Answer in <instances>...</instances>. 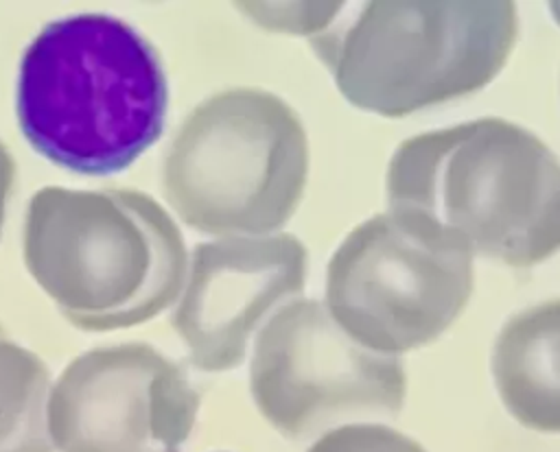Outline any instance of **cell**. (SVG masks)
I'll use <instances>...</instances> for the list:
<instances>
[{"mask_svg":"<svg viewBox=\"0 0 560 452\" xmlns=\"http://www.w3.org/2000/svg\"><path fill=\"white\" fill-rule=\"evenodd\" d=\"M13 183H15V162L9 153V148L0 140V236H2V227H4L7 205H9V199L13 192Z\"/></svg>","mask_w":560,"mask_h":452,"instance_id":"cell-12","label":"cell"},{"mask_svg":"<svg viewBox=\"0 0 560 452\" xmlns=\"http://www.w3.org/2000/svg\"><path fill=\"white\" fill-rule=\"evenodd\" d=\"M249 349L252 397L262 417L291 439L402 408V362L361 347L324 301L298 297L284 304L256 332Z\"/></svg>","mask_w":560,"mask_h":452,"instance_id":"cell-7","label":"cell"},{"mask_svg":"<svg viewBox=\"0 0 560 452\" xmlns=\"http://www.w3.org/2000/svg\"><path fill=\"white\" fill-rule=\"evenodd\" d=\"M308 251L293 234L225 236L199 242L171 325L199 371L236 369L256 332L306 286Z\"/></svg>","mask_w":560,"mask_h":452,"instance_id":"cell-9","label":"cell"},{"mask_svg":"<svg viewBox=\"0 0 560 452\" xmlns=\"http://www.w3.org/2000/svg\"><path fill=\"white\" fill-rule=\"evenodd\" d=\"M308 179V138L273 92L232 87L201 100L171 138L162 188L190 229L269 236L289 223Z\"/></svg>","mask_w":560,"mask_h":452,"instance_id":"cell-5","label":"cell"},{"mask_svg":"<svg viewBox=\"0 0 560 452\" xmlns=\"http://www.w3.org/2000/svg\"><path fill=\"white\" fill-rule=\"evenodd\" d=\"M22 251L31 277L85 332L158 317L177 301L188 271L179 227L138 190H37Z\"/></svg>","mask_w":560,"mask_h":452,"instance_id":"cell-3","label":"cell"},{"mask_svg":"<svg viewBox=\"0 0 560 452\" xmlns=\"http://www.w3.org/2000/svg\"><path fill=\"white\" fill-rule=\"evenodd\" d=\"M199 400L188 369L153 345L96 347L50 384L48 437L59 452H177Z\"/></svg>","mask_w":560,"mask_h":452,"instance_id":"cell-8","label":"cell"},{"mask_svg":"<svg viewBox=\"0 0 560 452\" xmlns=\"http://www.w3.org/2000/svg\"><path fill=\"white\" fill-rule=\"evenodd\" d=\"M472 284L468 253L383 212L357 225L328 260L324 306L361 347L398 358L442 336Z\"/></svg>","mask_w":560,"mask_h":452,"instance_id":"cell-6","label":"cell"},{"mask_svg":"<svg viewBox=\"0 0 560 452\" xmlns=\"http://www.w3.org/2000/svg\"><path fill=\"white\" fill-rule=\"evenodd\" d=\"M387 205L409 227L508 266L560 245V166L529 129L477 118L413 135L387 166Z\"/></svg>","mask_w":560,"mask_h":452,"instance_id":"cell-1","label":"cell"},{"mask_svg":"<svg viewBox=\"0 0 560 452\" xmlns=\"http://www.w3.org/2000/svg\"><path fill=\"white\" fill-rule=\"evenodd\" d=\"M168 81L158 50L109 13L48 22L24 48L15 116L42 157L77 175L131 166L164 131Z\"/></svg>","mask_w":560,"mask_h":452,"instance_id":"cell-2","label":"cell"},{"mask_svg":"<svg viewBox=\"0 0 560 452\" xmlns=\"http://www.w3.org/2000/svg\"><path fill=\"white\" fill-rule=\"evenodd\" d=\"M306 37L341 96L387 118L468 96L505 66L516 35V4L359 2L352 15L324 4Z\"/></svg>","mask_w":560,"mask_h":452,"instance_id":"cell-4","label":"cell"},{"mask_svg":"<svg viewBox=\"0 0 560 452\" xmlns=\"http://www.w3.org/2000/svg\"><path fill=\"white\" fill-rule=\"evenodd\" d=\"M558 301L521 310L505 321L492 349V378L503 406L521 424L558 430Z\"/></svg>","mask_w":560,"mask_h":452,"instance_id":"cell-10","label":"cell"},{"mask_svg":"<svg viewBox=\"0 0 560 452\" xmlns=\"http://www.w3.org/2000/svg\"><path fill=\"white\" fill-rule=\"evenodd\" d=\"M50 376L0 325V452H52L46 426Z\"/></svg>","mask_w":560,"mask_h":452,"instance_id":"cell-11","label":"cell"}]
</instances>
